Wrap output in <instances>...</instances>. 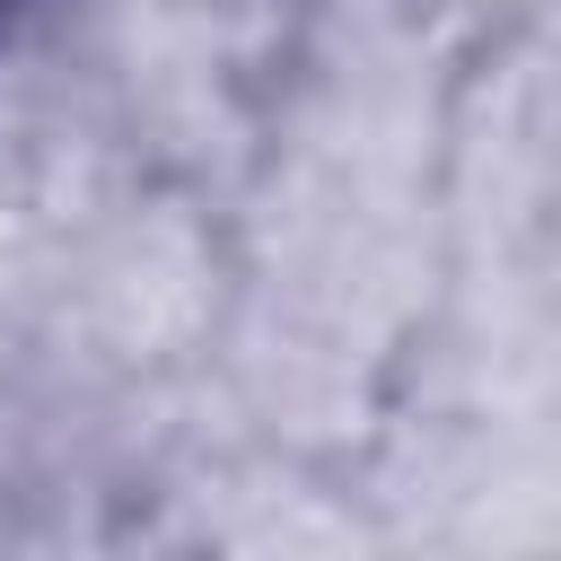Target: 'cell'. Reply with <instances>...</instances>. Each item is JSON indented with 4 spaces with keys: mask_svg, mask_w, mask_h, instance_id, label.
Masks as SVG:
<instances>
[{
    "mask_svg": "<svg viewBox=\"0 0 561 561\" xmlns=\"http://www.w3.org/2000/svg\"><path fill=\"white\" fill-rule=\"evenodd\" d=\"M0 9H9V0H0Z\"/></svg>",
    "mask_w": 561,
    "mask_h": 561,
    "instance_id": "cell-1",
    "label": "cell"
}]
</instances>
